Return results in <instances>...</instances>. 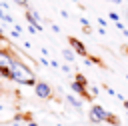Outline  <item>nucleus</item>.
I'll return each instance as SVG.
<instances>
[{
  "mask_svg": "<svg viewBox=\"0 0 128 126\" xmlns=\"http://www.w3.org/2000/svg\"><path fill=\"white\" fill-rule=\"evenodd\" d=\"M0 78H2V74H0Z\"/></svg>",
  "mask_w": 128,
  "mask_h": 126,
  "instance_id": "21",
  "label": "nucleus"
},
{
  "mask_svg": "<svg viewBox=\"0 0 128 126\" xmlns=\"http://www.w3.org/2000/svg\"><path fill=\"white\" fill-rule=\"evenodd\" d=\"M26 20L30 22V26H34L36 28V32H42V22H40V14L36 12V10H26Z\"/></svg>",
  "mask_w": 128,
  "mask_h": 126,
  "instance_id": "5",
  "label": "nucleus"
},
{
  "mask_svg": "<svg viewBox=\"0 0 128 126\" xmlns=\"http://www.w3.org/2000/svg\"><path fill=\"white\" fill-rule=\"evenodd\" d=\"M0 110H2V106H0Z\"/></svg>",
  "mask_w": 128,
  "mask_h": 126,
  "instance_id": "19",
  "label": "nucleus"
},
{
  "mask_svg": "<svg viewBox=\"0 0 128 126\" xmlns=\"http://www.w3.org/2000/svg\"><path fill=\"white\" fill-rule=\"evenodd\" d=\"M108 2H112V4H122V0H108Z\"/></svg>",
  "mask_w": 128,
  "mask_h": 126,
  "instance_id": "16",
  "label": "nucleus"
},
{
  "mask_svg": "<svg viewBox=\"0 0 128 126\" xmlns=\"http://www.w3.org/2000/svg\"><path fill=\"white\" fill-rule=\"evenodd\" d=\"M0 34H2V30H0Z\"/></svg>",
  "mask_w": 128,
  "mask_h": 126,
  "instance_id": "20",
  "label": "nucleus"
},
{
  "mask_svg": "<svg viewBox=\"0 0 128 126\" xmlns=\"http://www.w3.org/2000/svg\"><path fill=\"white\" fill-rule=\"evenodd\" d=\"M26 126H38V124H36V122H28Z\"/></svg>",
  "mask_w": 128,
  "mask_h": 126,
  "instance_id": "18",
  "label": "nucleus"
},
{
  "mask_svg": "<svg viewBox=\"0 0 128 126\" xmlns=\"http://www.w3.org/2000/svg\"><path fill=\"white\" fill-rule=\"evenodd\" d=\"M62 56H64L68 62H74V52H72L70 48H64V50H62Z\"/></svg>",
  "mask_w": 128,
  "mask_h": 126,
  "instance_id": "10",
  "label": "nucleus"
},
{
  "mask_svg": "<svg viewBox=\"0 0 128 126\" xmlns=\"http://www.w3.org/2000/svg\"><path fill=\"white\" fill-rule=\"evenodd\" d=\"M80 24H82V26H84V28H90V22H88V20H86V18H80Z\"/></svg>",
  "mask_w": 128,
  "mask_h": 126,
  "instance_id": "13",
  "label": "nucleus"
},
{
  "mask_svg": "<svg viewBox=\"0 0 128 126\" xmlns=\"http://www.w3.org/2000/svg\"><path fill=\"white\" fill-rule=\"evenodd\" d=\"M0 18H2L4 22H8V24H14V18H12L6 10H2V8H0Z\"/></svg>",
  "mask_w": 128,
  "mask_h": 126,
  "instance_id": "9",
  "label": "nucleus"
},
{
  "mask_svg": "<svg viewBox=\"0 0 128 126\" xmlns=\"http://www.w3.org/2000/svg\"><path fill=\"white\" fill-rule=\"evenodd\" d=\"M34 92H36V96L42 98V100H50L52 94H54V92H52V86H50L48 82H42V80H40V82L36 80V84H34Z\"/></svg>",
  "mask_w": 128,
  "mask_h": 126,
  "instance_id": "3",
  "label": "nucleus"
},
{
  "mask_svg": "<svg viewBox=\"0 0 128 126\" xmlns=\"http://www.w3.org/2000/svg\"><path fill=\"white\" fill-rule=\"evenodd\" d=\"M88 88H90V92H92L90 96H96V94H98V88H96V86H88Z\"/></svg>",
  "mask_w": 128,
  "mask_h": 126,
  "instance_id": "14",
  "label": "nucleus"
},
{
  "mask_svg": "<svg viewBox=\"0 0 128 126\" xmlns=\"http://www.w3.org/2000/svg\"><path fill=\"white\" fill-rule=\"evenodd\" d=\"M70 88H72L74 94L80 96V100H90V98H92V96L88 94V86H84V84H80V82H76V80L70 82Z\"/></svg>",
  "mask_w": 128,
  "mask_h": 126,
  "instance_id": "4",
  "label": "nucleus"
},
{
  "mask_svg": "<svg viewBox=\"0 0 128 126\" xmlns=\"http://www.w3.org/2000/svg\"><path fill=\"white\" fill-rule=\"evenodd\" d=\"M12 60H14V56L10 54V50H0V70L2 68H10Z\"/></svg>",
  "mask_w": 128,
  "mask_h": 126,
  "instance_id": "7",
  "label": "nucleus"
},
{
  "mask_svg": "<svg viewBox=\"0 0 128 126\" xmlns=\"http://www.w3.org/2000/svg\"><path fill=\"white\" fill-rule=\"evenodd\" d=\"M122 104H124V108H126V110H128V100H124V102H122Z\"/></svg>",
  "mask_w": 128,
  "mask_h": 126,
  "instance_id": "17",
  "label": "nucleus"
},
{
  "mask_svg": "<svg viewBox=\"0 0 128 126\" xmlns=\"http://www.w3.org/2000/svg\"><path fill=\"white\" fill-rule=\"evenodd\" d=\"M18 6H28V0H14Z\"/></svg>",
  "mask_w": 128,
  "mask_h": 126,
  "instance_id": "15",
  "label": "nucleus"
},
{
  "mask_svg": "<svg viewBox=\"0 0 128 126\" xmlns=\"http://www.w3.org/2000/svg\"><path fill=\"white\" fill-rule=\"evenodd\" d=\"M88 118H90L94 124H100V122H108V124H112V126L118 124V118H116L112 112H108V110H104L102 106H98V104H94V106L88 110Z\"/></svg>",
  "mask_w": 128,
  "mask_h": 126,
  "instance_id": "2",
  "label": "nucleus"
},
{
  "mask_svg": "<svg viewBox=\"0 0 128 126\" xmlns=\"http://www.w3.org/2000/svg\"><path fill=\"white\" fill-rule=\"evenodd\" d=\"M66 102H68V104H72V106H74V108H78V110L82 108V100H80L78 96H74V94H66Z\"/></svg>",
  "mask_w": 128,
  "mask_h": 126,
  "instance_id": "8",
  "label": "nucleus"
},
{
  "mask_svg": "<svg viewBox=\"0 0 128 126\" xmlns=\"http://www.w3.org/2000/svg\"><path fill=\"white\" fill-rule=\"evenodd\" d=\"M68 42H70V46H72V52H76V54H80V56H88V50H86V46L78 40V38H74V36H70L68 38Z\"/></svg>",
  "mask_w": 128,
  "mask_h": 126,
  "instance_id": "6",
  "label": "nucleus"
},
{
  "mask_svg": "<svg viewBox=\"0 0 128 126\" xmlns=\"http://www.w3.org/2000/svg\"><path fill=\"white\" fill-rule=\"evenodd\" d=\"M10 72H12V80L18 82V84H24V86H34V84H36V76H34V72H32L24 62H20L18 58L12 60V64H10Z\"/></svg>",
  "mask_w": 128,
  "mask_h": 126,
  "instance_id": "1",
  "label": "nucleus"
},
{
  "mask_svg": "<svg viewBox=\"0 0 128 126\" xmlns=\"http://www.w3.org/2000/svg\"><path fill=\"white\" fill-rule=\"evenodd\" d=\"M76 82H80V84H84V86H88V80H86V76L84 74H76V78H74Z\"/></svg>",
  "mask_w": 128,
  "mask_h": 126,
  "instance_id": "11",
  "label": "nucleus"
},
{
  "mask_svg": "<svg viewBox=\"0 0 128 126\" xmlns=\"http://www.w3.org/2000/svg\"><path fill=\"white\" fill-rule=\"evenodd\" d=\"M108 16H110V20H114V22H120V16H118L116 12H110Z\"/></svg>",
  "mask_w": 128,
  "mask_h": 126,
  "instance_id": "12",
  "label": "nucleus"
}]
</instances>
